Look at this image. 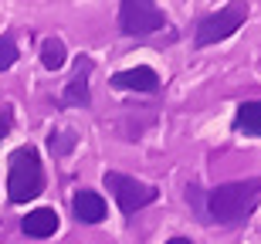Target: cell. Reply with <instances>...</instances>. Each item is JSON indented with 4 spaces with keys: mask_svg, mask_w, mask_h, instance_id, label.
<instances>
[{
    "mask_svg": "<svg viewBox=\"0 0 261 244\" xmlns=\"http://www.w3.org/2000/svg\"><path fill=\"white\" fill-rule=\"evenodd\" d=\"M261 200V176L254 180H234V183H221L207 194V204L203 210L207 214V224H241L251 217V210Z\"/></svg>",
    "mask_w": 261,
    "mask_h": 244,
    "instance_id": "obj_1",
    "label": "cell"
},
{
    "mask_svg": "<svg viewBox=\"0 0 261 244\" xmlns=\"http://www.w3.org/2000/svg\"><path fill=\"white\" fill-rule=\"evenodd\" d=\"M44 190V170H41L38 149L20 146L10 153V173H7V197L10 204H28Z\"/></svg>",
    "mask_w": 261,
    "mask_h": 244,
    "instance_id": "obj_2",
    "label": "cell"
},
{
    "mask_svg": "<svg viewBox=\"0 0 261 244\" xmlns=\"http://www.w3.org/2000/svg\"><path fill=\"white\" fill-rule=\"evenodd\" d=\"M244 17H248V7H244V4H227V7L217 10V14H207V17L197 20L194 44L197 48H211V44H217V41L231 38L234 31L244 24Z\"/></svg>",
    "mask_w": 261,
    "mask_h": 244,
    "instance_id": "obj_3",
    "label": "cell"
},
{
    "mask_svg": "<svg viewBox=\"0 0 261 244\" xmlns=\"http://www.w3.org/2000/svg\"><path fill=\"white\" fill-rule=\"evenodd\" d=\"M106 186L112 190V197H116L119 210L126 217H133L136 210H143V207H149L160 197V190L149 183H139L136 176H126V173H116V170H109L106 173Z\"/></svg>",
    "mask_w": 261,
    "mask_h": 244,
    "instance_id": "obj_4",
    "label": "cell"
},
{
    "mask_svg": "<svg viewBox=\"0 0 261 244\" xmlns=\"http://www.w3.org/2000/svg\"><path fill=\"white\" fill-rule=\"evenodd\" d=\"M166 24V14L156 7L153 0H122L119 4V31L129 38L153 34Z\"/></svg>",
    "mask_w": 261,
    "mask_h": 244,
    "instance_id": "obj_5",
    "label": "cell"
},
{
    "mask_svg": "<svg viewBox=\"0 0 261 244\" xmlns=\"http://www.w3.org/2000/svg\"><path fill=\"white\" fill-rule=\"evenodd\" d=\"M112 85L126 88V92H156V88H160V75H156L149 65H136V68L116 71V75H112Z\"/></svg>",
    "mask_w": 261,
    "mask_h": 244,
    "instance_id": "obj_6",
    "label": "cell"
},
{
    "mask_svg": "<svg viewBox=\"0 0 261 244\" xmlns=\"http://www.w3.org/2000/svg\"><path fill=\"white\" fill-rule=\"evenodd\" d=\"M71 210H75V217L82 224H102L106 221V200L98 194H92V190H78L71 197Z\"/></svg>",
    "mask_w": 261,
    "mask_h": 244,
    "instance_id": "obj_7",
    "label": "cell"
},
{
    "mask_svg": "<svg viewBox=\"0 0 261 244\" xmlns=\"http://www.w3.org/2000/svg\"><path fill=\"white\" fill-rule=\"evenodd\" d=\"M88 71H92V61H88V58H78L75 78H71V85L65 88V95H61V102H65V105H82V109L92 105V95H88Z\"/></svg>",
    "mask_w": 261,
    "mask_h": 244,
    "instance_id": "obj_8",
    "label": "cell"
},
{
    "mask_svg": "<svg viewBox=\"0 0 261 244\" xmlns=\"http://www.w3.org/2000/svg\"><path fill=\"white\" fill-rule=\"evenodd\" d=\"M20 231L28 237H51L58 231V214H55L51 207H38V210H31V214L20 221Z\"/></svg>",
    "mask_w": 261,
    "mask_h": 244,
    "instance_id": "obj_9",
    "label": "cell"
},
{
    "mask_svg": "<svg viewBox=\"0 0 261 244\" xmlns=\"http://www.w3.org/2000/svg\"><path fill=\"white\" fill-rule=\"evenodd\" d=\"M234 129L241 136H261V102H244L238 112H234Z\"/></svg>",
    "mask_w": 261,
    "mask_h": 244,
    "instance_id": "obj_10",
    "label": "cell"
},
{
    "mask_svg": "<svg viewBox=\"0 0 261 244\" xmlns=\"http://www.w3.org/2000/svg\"><path fill=\"white\" fill-rule=\"evenodd\" d=\"M65 58H68V51H65V44H61L58 38H48L44 44H41V65L48 71H58L61 65H65Z\"/></svg>",
    "mask_w": 261,
    "mask_h": 244,
    "instance_id": "obj_11",
    "label": "cell"
},
{
    "mask_svg": "<svg viewBox=\"0 0 261 244\" xmlns=\"http://www.w3.org/2000/svg\"><path fill=\"white\" fill-rule=\"evenodd\" d=\"M17 41L10 38V34H4L0 38V71H7V68H14V61H17Z\"/></svg>",
    "mask_w": 261,
    "mask_h": 244,
    "instance_id": "obj_12",
    "label": "cell"
},
{
    "mask_svg": "<svg viewBox=\"0 0 261 244\" xmlns=\"http://www.w3.org/2000/svg\"><path fill=\"white\" fill-rule=\"evenodd\" d=\"M71 146H75V132H51L48 149L55 153V156H68V153H71Z\"/></svg>",
    "mask_w": 261,
    "mask_h": 244,
    "instance_id": "obj_13",
    "label": "cell"
},
{
    "mask_svg": "<svg viewBox=\"0 0 261 244\" xmlns=\"http://www.w3.org/2000/svg\"><path fill=\"white\" fill-rule=\"evenodd\" d=\"M10 126H14V116H10L7 109H4V112H0V139L10 132Z\"/></svg>",
    "mask_w": 261,
    "mask_h": 244,
    "instance_id": "obj_14",
    "label": "cell"
},
{
    "mask_svg": "<svg viewBox=\"0 0 261 244\" xmlns=\"http://www.w3.org/2000/svg\"><path fill=\"white\" fill-rule=\"evenodd\" d=\"M166 244H190V237H170Z\"/></svg>",
    "mask_w": 261,
    "mask_h": 244,
    "instance_id": "obj_15",
    "label": "cell"
}]
</instances>
